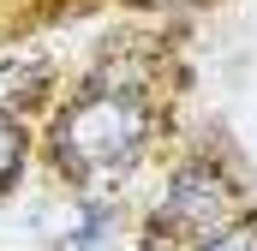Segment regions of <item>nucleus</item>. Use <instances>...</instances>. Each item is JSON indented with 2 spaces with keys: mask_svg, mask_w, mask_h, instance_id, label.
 <instances>
[{
  "mask_svg": "<svg viewBox=\"0 0 257 251\" xmlns=\"http://www.w3.org/2000/svg\"><path fill=\"white\" fill-rule=\"evenodd\" d=\"M144 108L120 96V90H102V96H84L72 102L60 120V162L72 174H102V168H120L144 150Z\"/></svg>",
  "mask_w": 257,
  "mask_h": 251,
  "instance_id": "f257e3e1",
  "label": "nucleus"
},
{
  "mask_svg": "<svg viewBox=\"0 0 257 251\" xmlns=\"http://www.w3.org/2000/svg\"><path fill=\"white\" fill-rule=\"evenodd\" d=\"M227 203V180L215 174V168H180L174 174V186H168V203H162V227L168 221H215V209Z\"/></svg>",
  "mask_w": 257,
  "mask_h": 251,
  "instance_id": "f03ea898",
  "label": "nucleus"
},
{
  "mask_svg": "<svg viewBox=\"0 0 257 251\" xmlns=\"http://www.w3.org/2000/svg\"><path fill=\"white\" fill-rule=\"evenodd\" d=\"M42 96V60H0V102H36Z\"/></svg>",
  "mask_w": 257,
  "mask_h": 251,
  "instance_id": "7ed1b4c3",
  "label": "nucleus"
},
{
  "mask_svg": "<svg viewBox=\"0 0 257 251\" xmlns=\"http://www.w3.org/2000/svg\"><path fill=\"white\" fill-rule=\"evenodd\" d=\"M18 162H24V132L0 114V186H12V180H18Z\"/></svg>",
  "mask_w": 257,
  "mask_h": 251,
  "instance_id": "20e7f679",
  "label": "nucleus"
},
{
  "mask_svg": "<svg viewBox=\"0 0 257 251\" xmlns=\"http://www.w3.org/2000/svg\"><path fill=\"white\" fill-rule=\"evenodd\" d=\"M203 251H257V227H233V233H215Z\"/></svg>",
  "mask_w": 257,
  "mask_h": 251,
  "instance_id": "39448f33",
  "label": "nucleus"
}]
</instances>
